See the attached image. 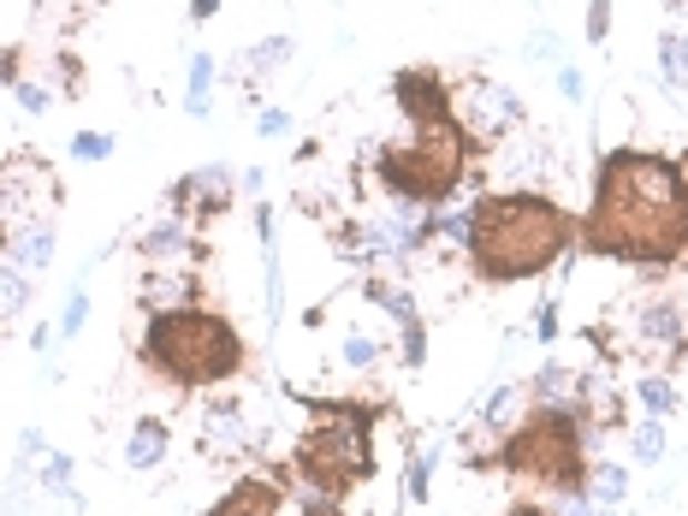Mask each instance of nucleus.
Wrapping results in <instances>:
<instances>
[{
  "label": "nucleus",
  "instance_id": "obj_1",
  "mask_svg": "<svg viewBox=\"0 0 688 516\" xmlns=\"http://www.w3.org/2000/svg\"><path fill=\"white\" fill-rule=\"evenodd\" d=\"M581 255L624 262L641 273H665L688 262V191L677 161L641 149H611L599 161L594 202L576 226Z\"/></svg>",
  "mask_w": 688,
  "mask_h": 516
},
{
  "label": "nucleus",
  "instance_id": "obj_2",
  "mask_svg": "<svg viewBox=\"0 0 688 516\" xmlns=\"http://www.w3.org/2000/svg\"><path fill=\"white\" fill-rule=\"evenodd\" d=\"M576 244V214L540 191H487L469 202L463 262L487 285H516L558 267Z\"/></svg>",
  "mask_w": 688,
  "mask_h": 516
},
{
  "label": "nucleus",
  "instance_id": "obj_3",
  "mask_svg": "<svg viewBox=\"0 0 688 516\" xmlns=\"http://www.w3.org/2000/svg\"><path fill=\"white\" fill-rule=\"evenodd\" d=\"M594 452V434L581 422V404H576V386L553 404H523L505 434L493 439V452L475 463V469H505L516 493H546V498H570V493H588V457Z\"/></svg>",
  "mask_w": 688,
  "mask_h": 516
},
{
  "label": "nucleus",
  "instance_id": "obj_4",
  "mask_svg": "<svg viewBox=\"0 0 688 516\" xmlns=\"http://www.w3.org/2000/svg\"><path fill=\"white\" fill-rule=\"evenodd\" d=\"M303 404H308V427L273 475L285 480V493L291 487H315L326 498L356 493L374 475V422H381V404L374 398H303Z\"/></svg>",
  "mask_w": 688,
  "mask_h": 516
},
{
  "label": "nucleus",
  "instance_id": "obj_5",
  "mask_svg": "<svg viewBox=\"0 0 688 516\" xmlns=\"http://www.w3.org/2000/svg\"><path fill=\"white\" fill-rule=\"evenodd\" d=\"M136 356L154 381H166L172 392H209L244 374L250 351L237 338V326L220 308L196 303V308H166V315H143V338Z\"/></svg>",
  "mask_w": 688,
  "mask_h": 516
},
{
  "label": "nucleus",
  "instance_id": "obj_6",
  "mask_svg": "<svg viewBox=\"0 0 688 516\" xmlns=\"http://www.w3.org/2000/svg\"><path fill=\"white\" fill-rule=\"evenodd\" d=\"M469 161H475V143L463 136V125L439 119V125H416L409 143H386L374 154V184L416 202V209H439L469 179Z\"/></svg>",
  "mask_w": 688,
  "mask_h": 516
},
{
  "label": "nucleus",
  "instance_id": "obj_7",
  "mask_svg": "<svg viewBox=\"0 0 688 516\" xmlns=\"http://www.w3.org/2000/svg\"><path fill=\"white\" fill-rule=\"evenodd\" d=\"M452 119L463 125V136L475 143V154H493V149H505L510 136L528 131V108L505 90V83H493V78L452 83Z\"/></svg>",
  "mask_w": 688,
  "mask_h": 516
},
{
  "label": "nucleus",
  "instance_id": "obj_8",
  "mask_svg": "<svg viewBox=\"0 0 688 516\" xmlns=\"http://www.w3.org/2000/svg\"><path fill=\"white\" fill-rule=\"evenodd\" d=\"M60 179L54 166L37 161V154H7L0 161V220H42V214H60Z\"/></svg>",
  "mask_w": 688,
  "mask_h": 516
},
{
  "label": "nucleus",
  "instance_id": "obj_9",
  "mask_svg": "<svg viewBox=\"0 0 688 516\" xmlns=\"http://www.w3.org/2000/svg\"><path fill=\"white\" fill-rule=\"evenodd\" d=\"M629 338L635 351L659 356V363H682L688 356V297L682 291H659V297H641L629 303Z\"/></svg>",
  "mask_w": 688,
  "mask_h": 516
},
{
  "label": "nucleus",
  "instance_id": "obj_10",
  "mask_svg": "<svg viewBox=\"0 0 688 516\" xmlns=\"http://www.w3.org/2000/svg\"><path fill=\"white\" fill-rule=\"evenodd\" d=\"M232 196H237V179H232V166H191L184 179H172V214L179 220H191V226L202 232L209 220H226L232 214Z\"/></svg>",
  "mask_w": 688,
  "mask_h": 516
},
{
  "label": "nucleus",
  "instance_id": "obj_11",
  "mask_svg": "<svg viewBox=\"0 0 688 516\" xmlns=\"http://www.w3.org/2000/svg\"><path fill=\"white\" fill-rule=\"evenodd\" d=\"M136 262L143 267H202L209 262V244L191 220L179 214H154L143 232H136Z\"/></svg>",
  "mask_w": 688,
  "mask_h": 516
},
{
  "label": "nucleus",
  "instance_id": "obj_12",
  "mask_svg": "<svg viewBox=\"0 0 688 516\" xmlns=\"http://www.w3.org/2000/svg\"><path fill=\"white\" fill-rule=\"evenodd\" d=\"M392 101L409 119V131L452 119V83H445L439 65H404V72H392Z\"/></svg>",
  "mask_w": 688,
  "mask_h": 516
},
{
  "label": "nucleus",
  "instance_id": "obj_13",
  "mask_svg": "<svg viewBox=\"0 0 688 516\" xmlns=\"http://www.w3.org/2000/svg\"><path fill=\"white\" fill-rule=\"evenodd\" d=\"M0 255L24 273H42L48 262L60 255V220L42 214V220H0Z\"/></svg>",
  "mask_w": 688,
  "mask_h": 516
},
{
  "label": "nucleus",
  "instance_id": "obj_14",
  "mask_svg": "<svg viewBox=\"0 0 688 516\" xmlns=\"http://www.w3.org/2000/svg\"><path fill=\"white\" fill-rule=\"evenodd\" d=\"M202 297V267H143L136 280V308L143 315H166V308H196Z\"/></svg>",
  "mask_w": 688,
  "mask_h": 516
},
{
  "label": "nucleus",
  "instance_id": "obj_15",
  "mask_svg": "<svg viewBox=\"0 0 688 516\" xmlns=\"http://www.w3.org/2000/svg\"><path fill=\"white\" fill-rule=\"evenodd\" d=\"M285 505H291V493L280 475H244V480H232L226 498H214L209 516H285Z\"/></svg>",
  "mask_w": 688,
  "mask_h": 516
},
{
  "label": "nucleus",
  "instance_id": "obj_16",
  "mask_svg": "<svg viewBox=\"0 0 688 516\" xmlns=\"http://www.w3.org/2000/svg\"><path fill=\"white\" fill-rule=\"evenodd\" d=\"M196 439L209 445L214 457H226V452H250V439H255V427H250V409L237 404V398H220L202 409V427H196Z\"/></svg>",
  "mask_w": 688,
  "mask_h": 516
},
{
  "label": "nucleus",
  "instance_id": "obj_17",
  "mask_svg": "<svg viewBox=\"0 0 688 516\" xmlns=\"http://www.w3.org/2000/svg\"><path fill=\"white\" fill-rule=\"evenodd\" d=\"M30 303H37V273L12 267L7 255H0V326L24 321V315H30Z\"/></svg>",
  "mask_w": 688,
  "mask_h": 516
},
{
  "label": "nucleus",
  "instance_id": "obj_18",
  "mask_svg": "<svg viewBox=\"0 0 688 516\" xmlns=\"http://www.w3.org/2000/svg\"><path fill=\"white\" fill-rule=\"evenodd\" d=\"M166 422L161 416H143V422H136L131 427V445H125V469H136V475H143V469H154V463H161L166 457Z\"/></svg>",
  "mask_w": 688,
  "mask_h": 516
},
{
  "label": "nucleus",
  "instance_id": "obj_19",
  "mask_svg": "<svg viewBox=\"0 0 688 516\" xmlns=\"http://www.w3.org/2000/svg\"><path fill=\"white\" fill-rule=\"evenodd\" d=\"M635 398H641V409L652 422H665V416H677V409H682V392H677L670 374H641V381H635Z\"/></svg>",
  "mask_w": 688,
  "mask_h": 516
},
{
  "label": "nucleus",
  "instance_id": "obj_20",
  "mask_svg": "<svg viewBox=\"0 0 688 516\" xmlns=\"http://www.w3.org/2000/svg\"><path fill=\"white\" fill-rule=\"evenodd\" d=\"M624 493H629V469H624V463L594 457V463H588V498H594V505H606V510H611Z\"/></svg>",
  "mask_w": 688,
  "mask_h": 516
},
{
  "label": "nucleus",
  "instance_id": "obj_21",
  "mask_svg": "<svg viewBox=\"0 0 688 516\" xmlns=\"http://www.w3.org/2000/svg\"><path fill=\"white\" fill-rule=\"evenodd\" d=\"M209 95H214V60H209V54H191V83H184V113L202 119V113H209Z\"/></svg>",
  "mask_w": 688,
  "mask_h": 516
},
{
  "label": "nucleus",
  "instance_id": "obj_22",
  "mask_svg": "<svg viewBox=\"0 0 688 516\" xmlns=\"http://www.w3.org/2000/svg\"><path fill=\"white\" fill-rule=\"evenodd\" d=\"M659 72H665V83H688V30H665L659 37Z\"/></svg>",
  "mask_w": 688,
  "mask_h": 516
},
{
  "label": "nucleus",
  "instance_id": "obj_23",
  "mask_svg": "<svg viewBox=\"0 0 688 516\" xmlns=\"http://www.w3.org/2000/svg\"><path fill=\"white\" fill-rule=\"evenodd\" d=\"M629 452H635V463H641V469H652V463L665 457V422H635L629 427Z\"/></svg>",
  "mask_w": 688,
  "mask_h": 516
},
{
  "label": "nucleus",
  "instance_id": "obj_24",
  "mask_svg": "<svg viewBox=\"0 0 688 516\" xmlns=\"http://www.w3.org/2000/svg\"><path fill=\"white\" fill-rule=\"evenodd\" d=\"M368 297L392 315V326H409V321H416V303H409V291H404V285H392V280H368Z\"/></svg>",
  "mask_w": 688,
  "mask_h": 516
},
{
  "label": "nucleus",
  "instance_id": "obj_25",
  "mask_svg": "<svg viewBox=\"0 0 688 516\" xmlns=\"http://www.w3.org/2000/svg\"><path fill=\"white\" fill-rule=\"evenodd\" d=\"M285 60H291V37H267V42H255L244 54V78L255 83L262 72H273V65H285Z\"/></svg>",
  "mask_w": 688,
  "mask_h": 516
},
{
  "label": "nucleus",
  "instance_id": "obj_26",
  "mask_svg": "<svg viewBox=\"0 0 688 516\" xmlns=\"http://www.w3.org/2000/svg\"><path fill=\"white\" fill-rule=\"evenodd\" d=\"M398 356H404V368H422L427 363V326L422 321L398 326Z\"/></svg>",
  "mask_w": 688,
  "mask_h": 516
},
{
  "label": "nucleus",
  "instance_id": "obj_27",
  "mask_svg": "<svg viewBox=\"0 0 688 516\" xmlns=\"http://www.w3.org/2000/svg\"><path fill=\"white\" fill-rule=\"evenodd\" d=\"M113 154V136L108 131H78L72 136V161H108Z\"/></svg>",
  "mask_w": 688,
  "mask_h": 516
},
{
  "label": "nucleus",
  "instance_id": "obj_28",
  "mask_svg": "<svg viewBox=\"0 0 688 516\" xmlns=\"http://www.w3.org/2000/svg\"><path fill=\"white\" fill-rule=\"evenodd\" d=\"M83 321H90V291H72V297H65V315H60V338H78L83 333Z\"/></svg>",
  "mask_w": 688,
  "mask_h": 516
},
{
  "label": "nucleus",
  "instance_id": "obj_29",
  "mask_svg": "<svg viewBox=\"0 0 688 516\" xmlns=\"http://www.w3.org/2000/svg\"><path fill=\"white\" fill-rule=\"evenodd\" d=\"M434 463H439V452H422L416 463H409V475H404V487H409V498H427V487H434Z\"/></svg>",
  "mask_w": 688,
  "mask_h": 516
},
{
  "label": "nucleus",
  "instance_id": "obj_30",
  "mask_svg": "<svg viewBox=\"0 0 688 516\" xmlns=\"http://www.w3.org/2000/svg\"><path fill=\"white\" fill-rule=\"evenodd\" d=\"M381 356H386V351H381L368 333H351V338H344V363H351V368H374Z\"/></svg>",
  "mask_w": 688,
  "mask_h": 516
},
{
  "label": "nucleus",
  "instance_id": "obj_31",
  "mask_svg": "<svg viewBox=\"0 0 688 516\" xmlns=\"http://www.w3.org/2000/svg\"><path fill=\"white\" fill-rule=\"evenodd\" d=\"M12 101H19L24 113H48V108H54V90H42V83L19 78V83H12Z\"/></svg>",
  "mask_w": 688,
  "mask_h": 516
},
{
  "label": "nucleus",
  "instance_id": "obj_32",
  "mask_svg": "<svg viewBox=\"0 0 688 516\" xmlns=\"http://www.w3.org/2000/svg\"><path fill=\"white\" fill-rule=\"evenodd\" d=\"M291 505H297V516H344L338 498H326V493H315V487H303V498L291 493Z\"/></svg>",
  "mask_w": 688,
  "mask_h": 516
},
{
  "label": "nucleus",
  "instance_id": "obj_33",
  "mask_svg": "<svg viewBox=\"0 0 688 516\" xmlns=\"http://www.w3.org/2000/svg\"><path fill=\"white\" fill-rule=\"evenodd\" d=\"M611 37V0H588V42L599 48Z\"/></svg>",
  "mask_w": 688,
  "mask_h": 516
},
{
  "label": "nucleus",
  "instance_id": "obj_34",
  "mask_svg": "<svg viewBox=\"0 0 688 516\" xmlns=\"http://www.w3.org/2000/svg\"><path fill=\"white\" fill-rule=\"evenodd\" d=\"M19 78H24V54L19 48H0V90H12Z\"/></svg>",
  "mask_w": 688,
  "mask_h": 516
},
{
  "label": "nucleus",
  "instance_id": "obj_35",
  "mask_svg": "<svg viewBox=\"0 0 688 516\" xmlns=\"http://www.w3.org/2000/svg\"><path fill=\"white\" fill-rule=\"evenodd\" d=\"M255 131H262V136H285V131H291V113H285V108H262Z\"/></svg>",
  "mask_w": 688,
  "mask_h": 516
},
{
  "label": "nucleus",
  "instance_id": "obj_36",
  "mask_svg": "<svg viewBox=\"0 0 688 516\" xmlns=\"http://www.w3.org/2000/svg\"><path fill=\"white\" fill-rule=\"evenodd\" d=\"M558 95H564V101H581V95H588V83H581L576 65H558Z\"/></svg>",
  "mask_w": 688,
  "mask_h": 516
},
{
  "label": "nucleus",
  "instance_id": "obj_37",
  "mask_svg": "<svg viewBox=\"0 0 688 516\" xmlns=\"http://www.w3.org/2000/svg\"><path fill=\"white\" fill-rule=\"evenodd\" d=\"M535 333H540V344H553V338H558V303H553V297L540 303V315H535Z\"/></svg>",
  "mask_w": 688,
  "mask_h": 516
},
{
  "label": "nucleus",
  "instance_id": "obj_38",
  "mask_svg": "<svg viewBox=\"0 0 688 516\" xmlns=\"http://www.w3.org/2000/svg\"><path fill=\"white\" fill-rule=\"evenodd\" d=\"M505 516H558V510L546 505V498H516V505H510Z\"/></svg>",
  "mask_w": 688,
  "mask_h": 516
},
{
  "label": "nucleus",
  "instance_id": "obj_39",
  "mask_svg": "<svg viewBox=\"0 0 688 516\" xmlns=\"http://www.w3.org/2000/svg\"><path fill=\"white\" fill-rule=\"evenodd\" d=\"M220 12V0H191V24H209Z\"/></svg>",
  "mask_w": 688,
  "mask_h": 516
},
{
  "label": "nucleus",
  "instance_id": "obj_40",
  "mask_svg": "<svg viewBox=\"0 0 688 516\" xmlns=\"http://www.w3.org/2000/svg\"><path fill=\"white\" fill-rule=\"evenodd\" d=\"M48 480H54V487H65V480H72V463L54 457V463H48Z\"/></svg>",
  "mask_w": 688,
  "mask_h": 516
},
{
  "label": "nucleus",
  "instance_id": "obj_41",
  "mask_svg": "<svg viewBox=\"0 0 688 516\" xmlns=\"http://www.w3.org/2000/svg\"><path fill=\"white\" fill-rule=\"evenodd\" d=\"M677 179H682V191H688V149H682V161H677Z\"/></svg>",
  "mask_w": 688,
  "mask_h": 516
}]
</instances>
